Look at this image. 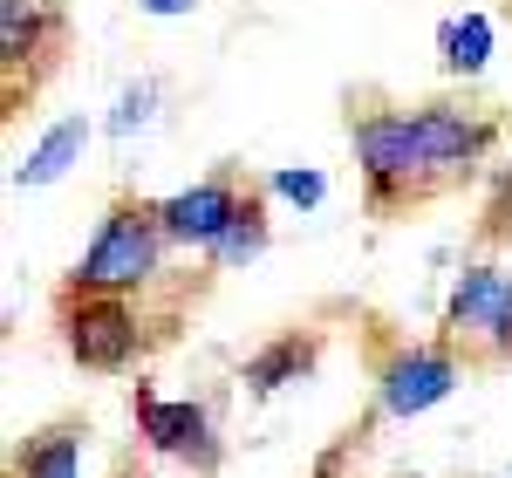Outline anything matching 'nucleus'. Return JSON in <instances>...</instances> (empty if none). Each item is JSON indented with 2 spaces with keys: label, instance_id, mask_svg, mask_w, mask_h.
<instances>
[{
  "label": "nucleus",
  "instance_id": "12",
  "mask_svg": "<svg viewBox=\"0 0 512 478\" xmlns=\"http://www.w3.org/2000/svg\"><path fill=\"white\" fill-rule=\"evenodd\" d=\"M308 369H315V335H280V342H267L260 356L246 362V383L267 397V390L294 383V376H308Z\"/></svg>",
  "mask_w": 512,
  "mask_h": 478
},
{
  "label": "nucleus",
  "instance_id": "6",
  "mask_svg": "<svg viewBox=\"0 0 512 478\" xmlns=\"http://www.w3.org/2000/svg\"><path fill=\"white\" fill-rule=\"evenodd\" d=\"M239 205H246L239 178H233V171H212V178H198L192 192L158 199V226H164L171 246H198V253H212V246L226 239V226L239 219Z\"/></svg>",
  "mask_w": 512,
  "mask_h": 478
},
{
  "label": "nucleus",
  "instance_id": "13",
  "mask_svg": "<svg viewBox=\"0 0 512 478\" xmlns=\"http://www.w3.org/2000/svg\"><path fill=\"white\" fill-rule=\"evenodd\" d=\"M437 48H444V69L451 76H478L485 55H492V21L485 14H458V21H444Z\"/></svg>",
  "mask_w": 512,
  "mask_h": 478
},
{
  "label": "nucleus",
  "instance_id": "16",
  "mask_svg": "<svg viewBox=\"0 0 512 478\" xmlns=\"http://www.w3.org/2000/svg\"><path fill=\"white\" fill-rule=\"evenodd\" d=\"M274 192L294 199V205H321L328 199V178H321V171H274Z\"/></svg>",
  "mask_w": 512,
  "mask_h": 478
},
{
  "label": "nucleus",
  "instance_id": "1",
  "mask_svg": "<svg viewBox=\"0 0 512 478\" xmlns=\"http://www.w3.org/2000/svg\"><path fill=\"white\" fill-rule=\"evenodd\" d=\"M349 137H355L362 192H369V212H376V219L444 192L431 178V158H424V144H417V117H410V110H362V117H349Z\"/></svg>",
  "mask_w": 512,
  "mask_h": 478
},
{
  "label": "nucleus",
  "instance_id": "10",
  "mask_svg": "<svg viewBox=\"0 0 512 478\" xmlns=\"http://www.w3.org/2000/svg\"><path fill=\"white\" fill-rule=\"evenodd\" d=\"M82 144H89V123H82V117H62L35 144V151H28V158L14 164V185H21V192H28V185H55L69 164H82Z\"/></svg>",
  "mask_w": 512,
  "mask_h": 478
},
{
  "label": "nucleus",
  "instance_id": "7",
  "mask_svg": "<svg viewBox=\"0 0 512 478\" xmlns=\"http://www.w3.org/2000/svg\"><path fill=\"white\" fill-rule=\"evenodd\" d=\"M137 431L158 458H192L198 472L219 465V444H212V417L198 403H164L151 390H137Z\"/></svg>",
  "mask_w": 512,
  "mask_h": 478
},
{
  "label": "nucleus",
  "instance_id": "11",
  "mask_svg": "<svg viewBox=\"0 0 512 478\" xmlns=\"http://www.w3.org/2000/svg\"><path fill=\"white\" fill-rule=\"evenodd\" d=\"M14 472L21 478H82V431L76 424H55V431L28 438L21 458H14Z\"/></svg>",
  "mask_w": 512,
  "mask_h": 478
},
{
  "label": "nucleus",
  "instance_id": "17",
  "mask_svg": "<svg viewBox=\"0 0 512 478\" xmlns=\"http://www.w3.org/2000/svg\"><path fill=\"white\" fill-rule=\"evenodd\" d=\"M512 233V171L492 185V199H485V239H506Z\"/></svg>",
  "mask_w": 512,
  "mask_h": 478
},
{
  "label": "nucleus",
  "instance_id": "2",
  "mask_svg": "<svg viewBox=\"0 0 512 478\" xmlns=\"http://www.w3.org/2000/svg\"><path fill=\"white\" fill-rule=\"evenodd\" d=\"M164 246H171V239H164V226H158V205L117 199L96 219V239H89V253L76 260L69 287H89V294H137V287L158 280Z\"/></svg>",
  "mask_w": 512,
  "mask_h": 478
},
{
  "label": "nucleus",
  "instance_id": "3",
  "mask_svg": "<svg viewBox=\"0 0 512 478\" xmlns=\"http://www.w3.org/2000/svg\"><path fill=\"white\" fill-rule=\"evenodd\" d=\"M62 342L82 369H123L137 356V315L123 294H89V287H62Z\"/></svg>",
  "mask_w": 512,
  "mask_h": 478
},
{
  "label": "nucleus",
  "instance_id": "18",
  "mask_svg": "<svg viewBox=\"0 0 512 478\" xmlns=\"http://www.w3.org/2000/svg\"><path fill=\"white\" fill-rule=\"evenodd\" d=\"M144 14H158V21H178V14H192L198 0H137Z\"/></svg>",
  "mask_w": 512,
  "mask_h": 478
},
{
  "label": "nucleus",
  "instance_id": "19",
  "mask_svg": "<svg viewBox=\"0 0 512 478\" xmlns=\"http://www.w3.org/2000/svg\"><path fill=\"white\" fill-rule=\"evenodd\" d=\"M499 356H512V328H506V342H499Z\"/></svg>",
  "mask_w": 512,
  "mask_h": 478
},
{
  "label": "nucleus",
  "instance_id": "15",
  "mask_svg": "<svg viewBox=\"0 0 512 478\" xmlns=\"http://www.w3.org/2000/svg\"><path fill=\"white\" fill-rule=\"evenodd\" d=\"M151 103H158V89H151V82L123 89V103H117V117H110V130H117V137H130L137 123H151Z\"/></svg>",
  "mask_w": 512,
  "mask_h": 478
},
{
  "label": "nucleus",
  "instance_id": "4",
  "mask_svg": "<svg viewBox=\"0 0 512 478\" xmlns=\"http://www.w3.org/2000/svg\"><path fill=\"white\" fill-rule=\"evenodd\" d=\"M62 14L48 0H0V69H7V110H21V82L35 89L62 55Z\"/></svg>",
  "mask_w": 512,
  "mask_h": 478
},
{
  "label": "nucleus",
  "instance_id": "14",
  "mask_svg": "<svg viewBox=\"0 0 512 478\" xmlns=\"http://www.w3.org/2000/svg\"><path fill=\"white\" fill-rule=\"evenodd\" d=\"M260 253H267V199L246 192L239 219L226 226V239L212 246V260H219V267H246V260H260Z\"/></svg>",
  "mask_w": 512,
  "mask_h": 478
},
{
  "label": "nucleus",
  "instance_id": "5",
  "mask_svg": "<svg viewBox=\"0 0 512 478\" xmlns=\"http://www.w3.org/2000/svg\"><path fill=\"white\" fill-rule=\"evenodd\" d=\"M410 117H417V144H424V158H431L437 185L472 178L478 164L492 158V144H499V123L472 117V110H458V103H424V110H410Z\"/></svg>",
  "mask_w": 512,
  "mask_h": 478
},
{
  "label": "nucleus",
  "instance_id": "9",
  "mask_svg": "<svg viewBox=\"0 0 512 478\" xmlns=\"http://www.w3.org/2000/svg\"><path fill=\"white\" fill-rule=\"evenodd\" d=\"M444 321H451L458 335H485V342L499 349L506 328H512V274H499V267H465L458 287H451Z\"/></svg>",
  "mask_w": 512,
  "mask_h": 478
},
{
  "label": "nucleus",
  "instance_id": "8",
  "mask_svg": "<svg viewBox=\"0 0 512 478\" xmlns=\"http://www.w3.org/2000/svg\"><path fill=\"white\" fill-rule=\"evenodd\" d=\"M458 390V362L444 349H403V356L383 362V410L390 417H417Z\"/></svg>",
  "mask_w": 512,
  "mask_h": 478
}]
</instances>
